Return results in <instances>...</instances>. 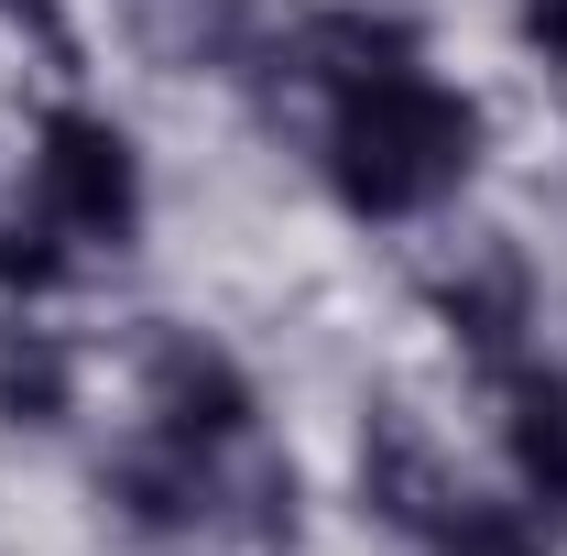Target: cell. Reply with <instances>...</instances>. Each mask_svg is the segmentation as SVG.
I'll return each mask as SVG.
<instances>
[{
    "label": "cell",
    "instance_id": "1",
    "mask_svg": "<svg viewBox=\"0 0 567 556\" xmlns=\"http://www.w3.org/2000/svg\"><path fill=\"white\" fill-rule=\"evenodd\" d=\"M481 164V99L436 87L425 66H393L371 87H339L328 110V175L360 218H415L436 197H458Z\"/></svg>",
    "mask_w": 567,
    "mask_h": 556
},
{
    "label": "cell",
    "instance_id": "2",
    "mask_svg": "<svg viewBox=\"0 0 567 556\" xmlns=\"http://www.w3.org/2000/svg\"><path fill=\"white\" fill-rule=\"evenodd\" d=\"M33 208L55 218L66 240L121 251L142 229V153H132V132L99 121V110H44V132H33Z\"/></svg>",
    "mask_w": 567,
    "mask_h": 556
},
{
    "label": "cell",
    "instance_id": "3",
    "mask_svg": "<svg viewBox=\"0 0 567 556\" xmlns=\"http://www.w3.org/2000/svg\"><path fill=\"white\" fill-rule=\"evenodd\" d=\"M142 415L164 436H186V447H240L251 436V371L229 349H208L197 328H175L142 360Z\"/></svg>",
    "mask_w": 567,
    "mask_h": 556
},
{
    "label": "cell",
    "instance_id": "4",
    "mask_svg": "<svg viewBox=\"0 0 567 556\" xmlns=\"http://www.w3.org/2000/svg\"><path fill=\"white\" fill-rule=\"evenodd\" d=\"M360 502H371L393 535H436L447 502H458V470L436 459V436H425L404 404H371V425H360Z\"/></svg>",
    "mask_w": 567,
    "mask_h": 556
},
{
    "label": "cell",
    "instance_id": "5",
    "mask_svg": "<svg viewBox=\"0 0 567 556\" xmlns=\"http://www.w3.org/2000/svg\"><path fill=\"white\" fill-rule=\"evenodd\" d=\"M218 447H186V436H142V447H121L110 470H99V491L121 502V524H142V535H186V524H208L218 513V481H208Z\"/></svg>",
    "mask_w": 567,
    "mask_h": 556
},
{
    "label": "cell",
    "instance_id": "6",
    "mask_svg": "<svg viewBox=\"0 0 567 556\" xmlns=\"http://www.w3.org/2000/svg\"><path fill=\"white\" fill-rule=\"evenodd\" d=\"M524 306H535V295H524V262H513V251H470L458 274L436 284V317L458 328V349H470L481 371H513V349H524Z\"/></svg>",
    "mask_w": 567,
    "mask_h": 556
},
{
    "label": "cell",
    "instance_id": "7",
    "mask_svg": "<svg viewBox=\"0 0 567 556\" xmlns=\"http://www.w3.org/2000/svg\"><path fill=\"white\" fill-rule=\"evenodd\" d=\"M502 447H513V481L524 502H567V382L546 371H502Z\"/></svg>",
    "mask_w": 567,
    "mask_h": 556
},
{
    "label": "cell",
    "instance_id": "8",
    "mask_svg": "<svg viewBox=\"0 0 567 556\" xmlns=\"http://www.w3.org/2000/svg\"><path fill=\"white\" fill-rule=\"evenodd\" d=\"M295 66L339 99V87H371V76L415 66V33H404V22H371V11H317V22L295 33Z\"/></svg>",
    "mask_w": 567,
    "mask_h": 556
},
{
    "label": "cell",
    "instance_id": "9",
    "mask_svg": "<svg viewBox=\"0 0 567 556\" xmlns=\"http://www.w3.org/2000/svg\"><path fill=\"white\" fill-rule=\"evenodd\" d=\"M0 415L11 425H66L76 415V360H66L55 328L0 317Z\"/></svg>",
    "mask_w": 567,
    "mask_h": 556
},
{
    "label": "cell",
    "instance_id": "10",
    "mask_svg": "<svg viewBox=\"0 0 567 556\" xmlns=\"http://www.w3.org/2000/svg\"><path fill=\"white\" fill-rule=\"evenodd\" d=\"M208 524H229V546H240V556H295V470L262 459V470L229 491Z\"/></svg>",
    "mask_w": 567,
    "mask_h": 556
},
{
    "label": "cell",
    "instance_id": "11",
    "mask_svg": "<svg viewBox=\"0 0 567 556\" xmlns=\"http://www.w3.org/2000/svg\"><path fill=\"white\" fill-rule=\"evenodd\" d=\"M425 546H436V556H546V524H535L524 502H481V491H458L447 524H436Z\"/></svg>",
    "mask_w": 567,
    "mask_h": 556
},
{
    "label": "cell",
    "instance_id": "12",
    "mask_svg": "<svg viewBox=\"0 0 567 556\" xmlns=\"http://www.w3.org/2000/svg\"><path fill=\"white\" fill-rule=\"evenodd\" d=\"M66 284V229L44 208H11L0 218V295H55Z\"/></svg>",
    "mask_w": 567,
    "mask_h": 556
},
{
    "label": "cell",
    "instance_id": "13",
    "mask_svg": "<svg viewBox=\"0 0 567 556\" xmlns=\"http://www.w3.org/2000/svg\"><path fill=\"white\" fill-rule=\"evenodd\" d=\"M524 33H535V55L567 76V0H524Z\"/></svg>",
    "mask_w": 567,
    "mask_h": 556
}]
</instances>
